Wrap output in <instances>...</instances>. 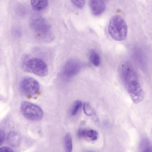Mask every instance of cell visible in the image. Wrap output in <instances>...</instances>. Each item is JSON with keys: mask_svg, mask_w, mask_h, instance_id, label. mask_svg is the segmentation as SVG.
I'll return each instance as SVG.
<instances>
[{"mask_svg": "<svg viewBox=\"0 0 152 152\" xmlns=\"http://www.w3.org/2000/svg\"><path fill=\"white\" fill-rule=\"evenodd\" d=\"M30 26L36 37L39 40L48 42L54 38L51 26L44 18L40 17H33L31 20Z\"/></svg>", "mask_w": 152, "mask_h": 152, "instance_id": "1", "label": "cell"}, {"mask_svg": "<svg viewBox=\"0 0 152 152\" xmlns=\"http://www.w3.org/2000/svg\"><path fill=\"white\" fill-rule=\"evenodd\" d=\"M108 30L113 39L116 41H123L126 39L127 35V26L121 16L115 15L110 19Z\"/></svg>", "mask_w": 152, "mask_h": 152, "instance_id": "2", "label": "cell"}, {"mask_svg": "<svg viewBox=\"0 0 152 152\" xmlns=\"http://www.w3.org/2000/svg\"><path fill=\"white\" fill-rule=\"evenodd\" d=\"M23 68L26 72L33 73L40 77H44L48 73V68L45 62L37 58H32L23 61Z\"/></svg>", "mask_w": 152, "mask_h": 152, "instance_id": "3", "label": "cell"}, {"mask_svg": "<svg viewBox=\"0 0 152 152\" xmlns=\"http://www.w3.org/2000/svg\"><path fill=\"white\" fill-rule=\"evenodd\" d=\"M20 109L23 116L30 121H39L43 116V111L41 108L39 106L28 101H23L21 103Z\"/></svg>", "mask_w": 152, "mask_h": 152, "instance_id": "4", "label": "cell"}, {"mask_svg": "<svg viewBox=\"0 0 152 152\" xmlns=\"http://www.w3.org/2000/svg\"><path fill=\"white\" fill-rule=\"evenodd\" d=\"M19 88L22 94L27 96H32L39 92V85L38 81L34 78L26 77L21 80Z\"/></svg>", "mask_w": 152, "mask_h": 152, "instance_id": "5", "label": "cell"}, {"mask_svg": "<svg viewBox=\"0 0 152 152\" xmlns=\"http://www.w3.org/2000/svg\"><path fill=\"white\" fill-rule=\"evenodd\" d=\"M129 94L134 103L136 104L141 102L144 97V93L140 84L136 78L128 83Z\"/></svg>", "mask_w": 152, "mask_h": 152, "instance_id": "6", "label": "cell"}, {"mask_svg": "<svg viewBox=\"0 0 152 152\" xmlns=\"http://www.w3.org/2000/svg\"><path fill=\"white\" fill-rule=\"evenodd\" d=\"M81 67V64L79 61L75 59H70L64 65L62 74L65 77H70L77 73Z\"/></svg>", "mask_w": 152, "mask_h": 152, "instance_id": "7", "label": "cell"}, {"mask_svg": "<svg viewBox=\"0 0 152 152\" xmlns=\"http://www.w3.org/2000/svg\"><path fill=\"white\" fill-rule=\"evenodd\" d=\"M89 6L92 13L95 16H99L102 14L106 8L104 1L101 0H90Z\"/></svg>", "mask_w": 152, "mask_h": 152, "instance_id": "8", "label": "cell"}, {"mask_svg": "<svg viewBox=\"0 0 152 152\" xmlns=\"http://www.w3.org/2000/svg\"><path fill=\"white\" fill-rule=\"evenodd\" d=\"M7 140L8 143L11 146L16 147L19 145L21 142V137L18 132L15 131H11L8 134Z\"/></svg>", "mask_w": 152, "mask_h": 152, "instance_id": "9", "label": "cell"}, {"mask_svg": "<svg viewBox=\"0 0 152 152\" xmlns=\"http://www.w3.org/2000/svg\"><path fill=\"white\" fill-rule=\"evenodd\" d=\"M30 2L33 9L37 11L45 9L48 5V0H31Z\"/></svg>", "mask_w": 152, "mask_h": 152, "instance_id": "10", "label": "cell"}, {"mask_svg": "<svg viewBox=\"0 0 152 152\" xmlns=\"http://www.w3.org/2000/svg\"><path fill=\"white\" fill-rule=\"evenodd\" d=\"M139 152H152V144L146 138L142 140L140 143Z\"/></svg>", "mask_w": 152, "mask_h": 152, "instance_id": "11", "label": "cell"}, {"mask_svg": "<svg viewBox=\"0 0 152 152\" xmlns=\"http://www.w3.org/2000/svg\"><path fill=\"white\" fill-rule=\"evenodd\" d=\"M89 59L91 62L94 66H97L100 64L99 56L95 50H91L90 53Z\"/></svg>", "mask_w": 152, "mask_h": 152, "instance_id": "12", "label": "cell"}, {"mask_svg": "<svg viewBox=\"0 0 152 152\" xmlns=\"http://www.w3.org/2000/svg\"><path fill=\"white\" fill-rule=\"evenodd\" d=\"M65 147L66 152H72V140L69 133H67L64 138Z\"/></svg>", "mask_w": 152, "mask_h": 152, "instance_id": "13", "label": "cell"}, {"mask_svg": "<svg viewBox=\"0 0 152 152\" xmlns=\"http://www.w3.org/2000/svg\"><path fill=\"white\" fill-rule=\"evenodd\" d=\"M82 106V103L80 100H77L74 102L71 109L70 113L72 115H76L80 108Z\"/></svg>", "mask_w": 152, "mask_h": 152, "instance_id": "14", "label": "cell"}, {"mask_svg": "<svg viewBox=\"0 0 152 152\" xmlns=\"http://www.w3.org/2000/svg\"><path fill=\"white\" fill-rule=\"evenodd\" d=\"M98 134L97 132L93 129L86 130L85 137H87L92 140L97 139Z\"/></svg>", "mask_w": 152, "mask_h": 152, "instance_id": "15", "label": "cell"}, {"mask_svg": "<svg viewBox=\"0 0 152 152\" xmlns=\"http://www.w3.org/2000/svg\"><path fill=\"white\" fill-rule=\"evenodd\" d=\"M84 113L87 115L90 116L94 113V111L91 106L87 103H85L83 106Z\"/></svg>", "mask_w": 152, "mask_h": 152, "instance_id": "16", "label": "cell"}, {"mask_svg": "<svg viewBox=\"0 0 152 152\" xmlns=\"http://www.w3.org/2000/svg\"><path fill=\"white\" fill-rule=\"evenodd\" d=\"M71 3L75 6L79 8H82L84 6L86 2L84 0H72Z\"/></svg>", "mask_w": 152, "mask_h": 152, "instance_id": "17", "label": "cell"}, {"mask_svg": "<svg viewBox=\"0 0 152 152\" xmlns=\"http://www.w3.org/2000/svg\"><path fill=\"white\" fill-rule=\"evenodd\" d=\"M0 152H14L12 149L7 146H3L0 148Z\"/></svg>", "mask_w": 152, "mask_h": 152, "instance_id": "18", "label": "cell"}, {"mask_svg": "<svg viewBox=\"0 0 152 152\" xmlns=\"http://www.w3.org/2000/svg\"><path fill=\"white\" fill-rule=\"evenodd\" d=\"M0 142L1 143V145L2 143L3 142L4 140V138H5V134L4 132L2 130L0 131Z\"/></svg>", "mask_w": 152, "mask_h": 152, "instance_id": "19", "label": "cell"}, {"mask_svg": "<svg viewBox=\"0 0 152 152\" xmlns=\"http://www.w3.org/2000/svg\"><path fill=\"white\" fill-rule=\"evenodd\" d=\"M88 152H92V151H88Z\"/></svg>", "mask_w": 152, "mask_h": 152, "instance_id": "20", "label": "cell"}, {"mask_svg": "<svg viewBox=\"0 0 152 152\" xmlns=\"http://www.w3.org/2000/svg\"><path fill=\"white\" fill-rule=\"evenodd\" d=\"M151 134H152V130H151Z\"/></svg>", "mask_w": 152, "mask_h": 152, "instance_id": "21", "label": "cell"}]
</instances>
